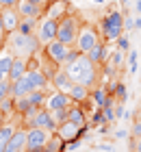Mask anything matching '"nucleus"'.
I'll list each match as a JSON object with an SVG mask.
<instances>
[{
  "label": "nucleus",
  "instance_id": "obj_15",
  "mask_svg": "<svg viewBox=\"0 0 141 152\" xmlns=\"http://www.w3.org/2000/svg\"><path fill=\"white\" fill-rule=\"evenodd\" d=\"M26 78H28V83H31L33 91H37V89H46L48 85H50V78H48L41 70H28L26 72Z\"/></svg>",
  "mask_w": 141,
  "mask_h": 152
},
{
  "label": "nucleus",
  "instance_id": "obj_9",
  "mask_svg": "<svg viewBox=\"0 0 141 152\" xmlns=\"http://www.w3.org/2000/svg\"><path fill=\"white\" fill-rule=\"evenodd\" d=\"M85 130H87V128H80V126H76L74 122L67 120V122H63V124L56 126V135H59L65 143H72V141H78L80 139V137L85 135Z\"/></svg>",
  "mask_w": 141,
  "mask_h": 152
},
{
  "label": "nucleus",
  "instance_id": "obj_34",
  "mask_svg": "<svg viewBox=\"0 0 141 152\" xmlns=\"http://www.w3.org/2000/svg\"><path fill=\"white\" fill-rule=\"evenodd\" d=\"M139 137H141V120L135 117V124L130 128V139H139Z\"/></svg>",
  "mask_w": 141,
  "mask_h": 152
},
{
  "label": "nucleus",
  "instance_id": "obj_28",
  "mask_svg": "<svg viewBox=\"0 0 141 152\" xmlns=\"http://www.w3.org/2000/svg\"><path fill=\"white\" fill-rule=\"evenodd\" d=\"M0 113L7 115V117L15 113V98H11V96H9V98H4L2 102H0Z\"/></svg>",
  "mask_w": 141,
  "mask_h": 152
},
{
  "label": "nucleus",
  "instance_id": "obj_23",
  "mask_svg": "<svg viewBox=\"0 0 141 152\" xmlns=\"http://www.w3.org/2000/svg\"><path fill=\"white\" fill-rule=\"evenodd\" d=\"M44 150H46V152H65V150H67V143L63 141L56 133H52L50 139H48V143L44 146Z\"/></svg>",
  "mask_w": 141,
  "mask_h": 152
},
{
  "label": "nucleus",
  "instance_id": "obj_40",
  "mask_svg": "<svg viewBox=\"0 0 141 152\" xmlns=\"http://www.w3.org/2000/svg\"><path fill=\"white\" fill-rule=\"evenodd\" d=\"M135 28H141V15L135 18Z\"/></svg>",
  "mask_w": 141,
  "mask_h": 152
},
{
  "label": "nucleus",
  "instance_id": "obj_4",
  "mask_svg": "<svg viewBox=\"0 0 141 152\" xmlns=\"http://www.w3.org/2000/svg\"><path fill=\"white\" fill-rule=\"evenodd\" d=\"M83 28V22L78 15L74 13H65L61 20H59V31H56V39L63 41L65 46H74L76 39H78V33Z\"/></svg>",
  "mask_w": 141,
  "mask_h": 152
},
{
  "label": "nucleus",
  "instance_id": "obj_41",
  "mask_svg": "<svg viewBox=\"0 0 141 152\" xmlns=\"http://www.w3.org/2000/svg\"><path fill=\"white\" fill-rule=\"evenodd\" d=\"M4 124H7V115H2V113H0V128H2Z\"/></svg>",
  "mask_w": 141,
  "mask_h": 152
},
{
  "label": "nucleus",
  "instance_id": "obj_36",
  "mask_svg": "<svg viewBox=\"0 0 141 152\" xmlns=\"http://www.w3.org/2000/svg\"><path fill=\"white\" fill-rule=\"evenodd\" d=\"M135 28V18H130V15H124V33H128Z\"/></svg>",
  "mask_w": 141,
  "mask_h": 152
},
{
  "label": "nucleus",
  "instance_id": "obj_25",
  "mask_svg": "<svg viewBox=\"0 0 141 152\" xmlns=\"http://www.w3.org/2000/svg\"><path fill=\"white\" fill-rule=\"evenodd\" d=\"M46 98H48L46 89H37V91H31V94H28V100H31V104H33L35 109L46 107Z\"/></svg>",
  "mask_w": 141,
  "mask_h": 152
},
{
  "label": "nucleus",
  "instance_id": "obj_33",
  "mask_svg": "<svg viewBox=\"0 0 141 152\" xmlns=\"http://www.w3.org/2000/svg\"><path fill=\"white\" fill-rule=\"evenodd\" d=\"M137 59H139V57H137V50H130V52H128V72H130V74L137 72Z\"/></svg>",
  "mask_w": 141,
  "mask_h": 152
},
{
  "label": "nucleus",
  "instance_id": "obj_18",
  "mask_svg": "<svg viewBox=\"0 0 141 152\" xmlns=\"http://www.w3.org/2000/svg\"><path fill=\"white\" fill-rule=\"evenodd\" d=\"M67 94H69V98H72L74 104H83V102H87L91 98V89L85 87V85H78V83H74Z\"/></svg>",
  "mask_w": 141,
  "mask_h": 152
},
{
  "label": "nucleus",
  "instance_id": "obj_27",
  "mask_svg": "<svg viewBox=\"0 0 141 152\" xmlns=\"http://www.w3.org/2000/svg\"><path fill=\"white\" fill-rule=\"evenodd\" d=\"M91 100H94L96 107L102 109L104 104H107V91H104L102 87H94V89H91Z\"/></svg>",
  "mask_w": 141,
  "mask_h": 152
},
{
  "label": "nucleus",
  "instance_id": "obj_49",
  "mask_svg": "<svg viewBox=\"0 0 141 152\" xmlns=\"http://www.w3.org/2000/svg\"><path fill=\"white\" fill-rule=\"evenodd\" d=\"M130 152H135V150H130Z\"/></svg>",
  "mask_w": 141,
  "mask_h": 152
},
{
  "label": "nucleus",
  "instance_id": "obj_6",
  "mask_svg": "<svg viewBox=\"0 0 141 152\" xmlns=\"http://www.w3.org/2000/svg\"><path fill=\"white\" fill-rule=\"evenodd\" d=\"M72 48H74V46H65L63 41L54 39V41H50V44L44 46V52H46V59H48V61H52V63L59 65V67H65L67 54H69Z\"/></svg>",
  "mask_w": 141,
  "mask_h": 152
},
{
  "label": "nucleus",
  "instance_id": "obj_51",
  "mask_svg": "<svg viewBox=\"0 0 141 152\" xmlns=\"http://www.w3.org/2000/svg\"><path fill=\"white\" fill-rule=\"evenodd\" d=\"M102 152H104V150H102Z\"/></svg>",
  "mask_w": 141,
  "mask_h": 152
},
{
  "label": "nucleus",
  "instance_id": "obj_46",
  "mask_svg": "<svg viewBox=\"0 0 141 152\" xmlns=\"http://www.w3.org/2000/svg\"><path fill=\"white\" fill-rule=\"evenodd\" d=\"M4 78H7V76H4V74H2V72H0V83H2V80H4Z\"/></svg>",
  "mask_w": 141,
  "mask_h": 152
},
{
  "label": "nucleus",
  "instance_id": "obj_11",
  "mask_svg": "<svg viewBox=\"0 0 141 152\" xmlns=\"http://www.w3.org/2000/svg\"><path fill=\"white\" fill-rule=\"evenodd\" d=\"M4 152H26V128L18 126V130L13 133V137L7 143Z\"/></svg>",
  "mask_w": 141,
  "mask_h": 152
},
{
  "label": "nucleus",
  "instance_id": "obj_31",
  "mask_svg": "<svg viewBox=\"0 0 141 152\" xmlns=\"http://www.w3.org/2000/svg\"><path fill=\"white\" fill-rule=\"evenodd\" d=\"M52 117H54V122L56 124H63V122H67L69 120V109H61V111H50Z\"/></svg>",
  "mask_w": 141,
  "mask_h": 152
},
{
  "label": "nucleus",
  "instance_id": "obj_44",
  "mask_svg": "<svg viewBox=\"0 0 141 152\" xmlns=\"http://www.w3.org/2000/svg\"><path fill=\"white\" fill-rule=\"evenodd\" d=\"M135 11H137V13H141V0L137 2V7H135Z\"/></svg>",
  "mask_w": 141,
  "mask_h": 152
},
{
  "label": "nucleus",
  "instance_id": "obj_14",
  "mask_svg": "<svg viewBox=\"0 0 141 152\" xmlns=\"http://www.w3.org/2000/svg\"><path fill=\"white\" fill-rule=\"evenodd\" d=\"M20 20H22V18L18 15L15 9H2V24H4V33H7V35H11V33L18 31Z\"/></svg>",
  "mask_w": 141,
  "mask_h": 152
},
{
  "label": "nucleus",
  "instance_id": "obj_24",
  "mask_svg": "<svg viewBox=\"0 0 141 152\" xmlns=\"http://www.w3.org/2000/svg\"><path fill=\"white\" fill-rule=\"evenodd\" d=\"M37 26H39V20L22 18L20 20V26H18V33H22V35H33V33H37Z\"/></svg>",
  "mask_w": 141,
  "mask_h": 152
},
{
  "label": "nucleus",
  "instance_id": "obj_39",
  "mask_svg": "<svg viewBox=\"0 0 141 152\" xmlns=\"http://www.w3.org/2000/svg\"><path fill=\"white\" fill-rule=\"evenodd\" d=\"M28 2H33V4H37V7H41V9H46L48 0H28Z\"/></svg>",
  "mask_w": 141,
  "mask_h": 152
},
{
  "label": "nucleus",
  "instance_id": "obj_19",
  "mask_svg": "<svg viewBox=\"0 0 141 152\" xmlns=\"http://www.w3.org/2000/svg\"><path fill=\"white\" fill-rule=\"evenodd\" d=\"M87 57H89V61H91V63H94L96 67H98V65H102V63H107V61H109V46L102 41V44H98L94 50L87 54Z\"/></svg>",
  "mask_w": 141,
  "mask_h": 152
},
{
  "label": "nucleus",
  "instance_id": "obj_50",
  "mask_svg": "<svg viewBox=\"0 0 141 152\" xmlns=\"http://www.w3.org/2000/svg\"><path fill=\"white\" fill-rule=\"evenodd\" d=\"M139 139H141V137H139Z\"/></svg>",
  "mask_w": 141,
  "mask_h": 152
},
{
  "label": "nucleus",
  "instance_id": "obj_37",
  "mask_svg": "<svg viewBox=\"0 0 141 152\" xmlns=\"http://www.w3.org/2000/svg\"><path fill=\"white\" fill-rule=\"evenodd\" d=\"M126 117V111H124V102H117L115 104V120H122Z\"/></svg>",
  "mask_w": 141,
  "mask_h": 152
},
{
  "label": "nucleus",
  "instance_id": "obj_20",
  "mask_svg": "<svg viewBox=\"0 0 141 152\" xmlns=\"http://www.w3.org/2000/svg\"><path fill=\"white\" fill-rule=\"evenodd\" d=\"M31 91H33V87H31L26 76H22L15 83H11V98H22V96H28Z\"/></svg>",
  "mask_w": 141,
  "mask_h": 152
},
{
  "label": "nucleus",
  "instance_id": "obj_22",
  "mask_svg": "<svg viewBox=\"0 0 141 152\" xmlns=\"http://www.w3.org/2000/svg\"><path fill=\"white\" fill-rule=\"evenodd\" d=\"M37 109L31 104V100H28V96H22V98H15V115L24 117V115H33Z\"/></svg>",
  "mask_w": 141,
  "mask_h": 152
},
{
  "label": "nucleus",
  "instance_id": "obj_32",
  "mask_svg": "<svg viewBox=\"0 0 141 152\" xmlns=\"http://www.w3.org/2000/svg\"><path fill=\"white\" fill-rule=\"evenodd\" d=\"M11 96V80L4 78L2 83H0V102H2L4 98H9Z\"/></svg>",
  "mask_w": 141,
  "mask_h": 152
},
{
  "label": "nucleus",
  "instance_id": "obj_16",
  "mask_svg": "<svg viewBox=\"0 0 141 152\" xmlns=\"http://www.w3.org/2000/svg\"><path fill=\"white\" fill-rule=\"evenodd\" d=\"M69 122H74L76 126H80V128H89V117H87V111H85L83 104H72L69 107Z\"/></svg>",
  "mask_w": 141,
  "mask_h": 152
},
{
  "label": "nucleus",
  "instance_id": "obj_29",
  "mask_svg": "<svg viewBox=\"0 0 141 152\" xmlns=\"http://www.w3.org/2000/svg\"><path fill=\"white\" fill-rule=\"evenodd\" d=\"M115 46H117V50H119V52L128 54V52H130V37H128V33H122V35L117 37Z\"/></svg>",
  "mask_w": 141,
  "mask_h": 152
},
{
  "label": "nucleus",
  "instance_id": "obj_10",
  "mask_svg": "<svg viewBox=\"0 0 141 152\" xmlns=\"http://www.w3.org/2000/svg\"><path fill=\"white\" fill-rule=\"evenodd\" d=\"M74 102L72 98H69V94H63V91H54L52 94H48V98H46V109L48 111H61V109H69Z\"/></svg>",
  "mask_w": 141,
  "mask_h": 152
},
{
  "label": "nucleus",
  "instance_id": "obj_21",
  "mask_svg": "<svg viewBox=\"0 0 141 152\" xmlns=\"http://www.w3.org/2000/svg\"><path fill=\"white\" fill-rule=\"evenodd\" d=\"M65 13H69V11H67V7H65V2H63V0H54V2H50V4L46 7V15H48V18L61 20Z\"/></svg>",
  "mask_w": 141,
  "mask_h": 152
},
{
  "label": "nucleus",
  "instance_id": "obj_8",
  "mask_svg": "<svg viewBox=\"0 0 141 152\" xmlns=\"http://www.w3.org/2000/svg\"><path fill=\"white\" fill-rule=\"evenodd\" d=\"M52 133H48V130L44 128H26V150L33 152V150H41L48 143V139H50Z\"/></svg>",
  "mask_w": 141,
  "mask_h": 152
},
{
  "label": "nucleus",
  "instance_id": "obj_30",
  "mask_svg": "<svg viewBox=\"0 0 141 152\" xmlns=\"http://www.w3.org/2000/svg\"><path fill=\"white\" fill-rule=\"evenodd\" d=\"M13 54L11 52H7V54H0V72H2L4 76L9 74V70H11V65H13Z\"/></svg>",
  "mask_w": 141,
  "mask_h": 152
},
{
  "label": "nucleus",
  "instance_id": "obj_35",
  "mask_svg": "<svg viewBox=\"0 0 141 152\" xmlns=\"http://www.w3.org/2000/svg\"><path fill=\"white\" fill-rule=\"evenodd\" d=\"M104 120H107V124H113L115 122V107H104Z\"/></svg>",
  "mask_w": 141,
  "mask_h": 152
},
{
  "label": "nucleus",
  "instance_id": "obj_1",
  "mask_svg": "<svg viewBox=\"0 0 141 152\" xmlns=\"http://www.w3.org/2000/svg\"><path fill=\"white\" fill-rule=\"evenodd\" d=\"M63 70L67 72L72 83H78V85H85L89 89H94L96 83H98V67L89 61L87 54H80L78 59L72 61V63H67Z\"/></svg>",
  "mask_w": 141,
  "mask_h": 152
},
{
  "label": "nucleus",
  "instance_id": "obj_5",
  "mask_svg": "<svg viewBox=\"0 0 141 152\" xmlns=\"http://www.w3.org/2000/svg\"><path fill=\"white\" fill-rule=\"evenodd\" d=\"M98 44H102V37H100V33H98V28H96V26H91V24H83L74 48L80 54H89Z\"/></svg>",
  "mask_w": 141,
  "mask_h": 152
},
{
  "label": "nucleus",
  "instance_id": "obj_42",
  "mask_svg": "<svg viewBox=\"0 0 141 152\" xmlns=\"http://www.w3.org/2000/svg\"><path fill=\"white\" fill-rule=\"evenodd\" d=\"M115 137H117V139H122V137H126V130H117V133H115Z\"/></svg>",
  "mask_w": 141,
  "mask_h": 152
},
{
  "label": "nucleus",
  "instance_id": "obj_3",
  "mask_svg": "<svg viewBox=\"0 0 141 152\" xmlns=\"http://www.w3.org/2000/svg\"><path fill=\"white\" fill-rule=\"evenodd\" d=\"M122 33H124V13L111 7L100 20V37L104 44H111V41H117Z\"/></svg>",
  "mask_w": 141,
  "mask_h": 152
},
{
  "label": "nucleus",
  "instance_id": "obj_26",
  "mask_svg": "<svg viewBox=\"0 0 141 152\" xmlns=\"http://www.w3.org/2000/svg\"><path fill=\"white\" fill-rule=\"evenodd\" d=\"M109 94H111L117 102H126V100H128V89H126L124 83H117V85H113V87L109 89Z\"/></svg>",
  "mask_w": 141,
  "mask_h": 152
},
{
  "label": "nucleus",
  "instance_id": "obj_12",
  "mask_svg": "<svg viewBox=\"0 0 141 152\" xmlns=\"http://www.w3.org/2000/svg\"><path fill=\"white\" fill-rule=\"evenodd\" d=\"M15 11H18L20 18H35V20H41V18H44V13H46V9H41V7H37V4L28 2V0H22V2L15 7Z\"/></svg>",
  "mask_w": 141,
  "mask_h": 152
},
{
  "label": "nucleus",
  "instance_id": "obj_43",
  "mask_svg": "<svg viewBox=\"0 0 141 152\" xmlns=\"http://www.w3.org/2000/svg\"><path fill=\"white\" fill-rule=\"evenodd\" d=\"M0 33H4V24H2V11H0Z\"/></svg>",
  "mask_w": 141,
  "mask_h": 152
},
{
  "label": "nucleus",
  "instance_id": "obj_47",
  "mask_svg": "<svg viewBox=\"0 0 141 152\" xmlns=\"http://www.w3.org/2000/svg\"><path fill=\"white\" fill-rule=\"evenodd\" d=\"M119 2H122V4H124V7H126V4H128V0H119Z\"/></svg>",
  "mask_w": 141,
  "mask_h": 152
},
{
  "label": "nucleus",
  "instance_id": "obj_48",
  "mask_svg": "<svg viewBox=\"0 0 141 152\" xmlns=\"http://www.w3.org/2000/svg\"><path fill=\"white\" fill-rule=\"evenodd\" d=\"M96 2H98V4H100V2H104V0H96Z\"/></svg>",
  "mask_w": 141,
  "mask_h": 152
},
{
  "label": "nucleus",
  "instance_id": "obj_17",
  "mask_svg": "<svg viewBox=\"0 0 141 152\" xmlns=\"http://www.w3.org/2000/svg\"><path fill=\"white\" fill-rule=\"evenodd\" d=\"M26 72H28V63H26V59L15 57V59H13V65H11L9 74H7V78H9L11 83H15V80L22 78V76H26Z\"/></svg>",
  "mask_w": 141,
  "mask_h": 152
},
{
  "label": "nucleus",
  "instance_id": "obj_7",
  "mask_svg": "<svg viewBox=\"0 0 141 152\" xmlns=\"http://www.w3.org/2000/svg\"><path fill=\"white\" fill-rule=\"evenodd\" d=\"M56 31H59V20L54 18H41L39 20V26H37V39L41 46L50 44V41L56 39Z\"/></svg>",
  "mask_w": 141,
  "mask_h": 152
},
{
  "label": "nucleus",
  "instance_id": "obj_38",
  "mask_svg": "<svg viewBox=\"0 0 141 152\" xmlns=\"http://www.w3.org/2000/svg\"><path fill=\"white\" fill-rule=\"evenodd\" d=\"M7 37H9L7 33H0V54H2V50L7 48Z\"/></svg>",
  "mask_w": 141,
  "mask_h": 152
},
{
  "label": "nucleus",
  "instance_id": "obj_13",
  "mask_svg": "<svg viewBox=\"0 0 141 152\" xmlns=\"http://www.w3.org/2000/svg\"><path fill=\"white\" fill-rule=\"evenodd\" d=\"M50 83L54 85V89H56V91H63V94H67V91H69V87L74 85V83H72V78L67 76V72L63 70V67H59V70L54 72V76L50 78Z\"/></svg>",
  "mask_w": 141,
  "mask_h": 152
},
{
  "label": "nucleus",
  "instance_id": "obj_2",
  "mask_svg": "<svg viewBox=\"0 0 141 152\" xmlns=\"http://www.w3.org/2000/svg\"><path fill=\"white\" fill-rule=\"evenodd\" d=\"M7 46H9L13 57H22V59H31L41 48L39 39L35 35H22V33H18V31L7 37Z\"/></svg>",
  "mask_w": 141,
  "mask_h": 152
},
{
  "label": "nucleus",
  "instance_id": "obj_45",
  "mask_svg": "<svg viewBox=\"0 0 141 152\" xmlns=\"http://www.w3.org/2000/svg\"><path fill=\"white\" fill-rule=\"evenodd\" d=\"M137 120H141V107L137 109Z\"/></svg>",
  "mask_w": 141,
  "mask_h": 152
}]
</instances>
